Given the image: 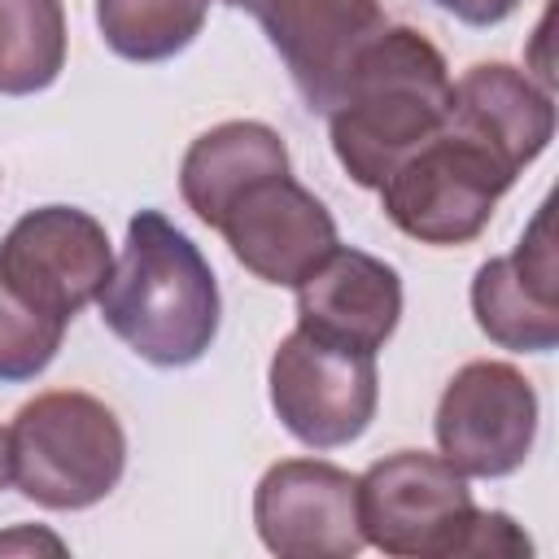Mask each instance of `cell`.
<instances>
[{
	"label": "cell",
	"instance_id": "cell-7",
	"mask_svg": "<svg viewBox=\"0 0 559 559\" xmlns=\"http://www.w3.org/2000/svg\"><path fill=\"white\" fill-rule=\"evenodd\" d=\"M432 432L454 472L480 480L511 476L537 441V389L511 362H463L441 389Z\"/></svg>",
	"mask_w": 559,
	"mask_h": 559
},
{
	"label": "cell",
	"instance_id": "cell-12",
	"mask_svg": "<svg viewBox=\"0 0 559 559\" xmlns=\"http://www.w3.org/2000/svg\"><path fill=\"white\" fill-rule=\"evenodd\" d=\"M476 328L515 354H550L559 345V262L550 240V201L537 205L520 245L476 266Z\"/></svg>",
	"mask_w": 559,
	"mask_h": 559
},
{
	"label": "cell",
	"instance_id": "cell-20",
	"mask_svg": "<svg viewBox=\"0 0 559 559\" xmlns=\"http://www.w3.org/2000/svg\"><path fill=\"white\" fill-rule=\"evenodd\" d=\"M441 13L459 17L463 26H498L515 13L520 0H432Z\"/></svg>",
	"mask_w": 559,
	"mask_h": 559
},
{
	"label": "cell",
	"instance_id": "cell-19",
	"mask_svg": "<svg viewBox=\"0 0 559 559\" xmlns=\"http://www.w3.org/2000/svg\"><path fill=\"white\" fill-rule=\"evenodd\" d=\"M467 555H533V542L507 511H476L463 559Z\"/></svg>",
	"mask_w": 559,
	"mask_h": 559
},
{
	"label": "cell",
	"instance_id": "cell-17",
	"mask_svg": "<svg viewBox=\"0 0 559 559\" xmlns=\"http://www.w3.org/2000/svg\"><path fill=\"white\" fill-rule=\"evenodd\" d=\"M4 61L0 96H35L66 70V9L61 0H0Z\"/></svg>",
	"mask_w": 559,
	"mask_h": 559
},
{
	"label": "cell",
	"instance_id": "cell-3",
	"mask_svg": "<svg viewBox=\"0 0 559 559\" xmlns=\"http://www.w3.org/2000/svg\"><path fill=\"white\" fill-rule=\"evenodd\" d=\"M122 472L127 432L92 393H39L9 424V480L44 511L96 507L118 489Z\"/></svg>",
	"mask_w": 559,
	"mask_h": 559
},
{
	"label": "cell",
	"instance_id": "cell-11",
	"mask_svg": "<svg viewBox=\"0 0 559 559\" xmlns=\"http://www.w3.org/2000/svg\"><path fill=\"white\" fill-rule=\"evenodd\" d=\"M214 231L227 240L231 258L258 275L262 284L297 288L319 258L341 245L336 218L328 205L293 179V170H275L253 179L214 223Z\"/></svg>",
	"mask_w": 559,
	"mask_h": 559
},
{
	"label": "cell",
	"instance_id": "cell-16",
	"mask_svg": "<svg viewBox=\"0 0 559 559\" xmlns=\"http://www.w3.org/2000/svg\"><path fill=\"white\" fill-rule=\"evenodd\" d=\"M210 0H96V26L122 61H170L205 26Z\"/></svg>",
	"mask_w": 559,
	"mask_h": 559
},
{
	"label": "cell",
	"instance_id": "cell-14",
	"mask_svg": "<svg viewBox=\"0 0 559 559\" xmlns=\"http://www.w3.org/2000/svg\"><path fill=\"white\" fill-rule=\"evenodd\" d=\"M445 127L489 148L511 175L533 166L555 135V100L507 61H480L450 87Z\"/></svg>",
	"mask_w": 559,
	"mask_h": 559
},
{
	"label": "cell",
	"instance_id": "cell-13",
	"mask_svg": "<svg viewBox=\"0 0 559 559\" xmlns=\"http://www.w3.org/2000/svg\"><path fill=\"white\" fill-rule=\"evenodd\" d=\"M402 319V275L349 245H332L319 266L297 284V328L349 345V349H384Z\"/></svg>",
	"mask_w": 559,
	"mask_h": 559
},
{
	"label": "cell",
	"instance_id": "cell-2",
	"mask_svg": "<svg viewBox=\"0 0 559 559\" xmlns=\"http://www.w3.org/2000/svg\"><path fill=\"white\" fill-rule=\"evenodd\" d=\"M450 70L437 44L415 26H384L349 66L328 109V135L341 170L358 188H380L397 162L428 144L450 114Z\"/></svg>",
	"mask_w": 559,
	"mask_h": 559
},
{
	"label": "cell",
	"instance_id": "cell-15",
	"mask_svg": "<svg viewBox=\"0 0 559 559\" xmlns=\"http://www.w3.org/2000/svg\"><path fill=\"white\" fill-rule=\"evenodd\" d=\"M275 170H288V148L280 131L253 118H231L188 144L179 162V197L205 227H214L253 179Z\"/></svg>",
	"mask_w": 559,
	"mask_h": 559
},
{
	"label": "cell",
	"instance_id": "cell-18",
	"mask_svg": "<svg viewBox=\"0 0 559 559\" xmlns=\"http://www.w3.org/2000/svg\"><path fill=\"white\" fill-rule=\"evenodd\" d=\"M61 319L35 310L31 301H22L4 280H0V380L4 384H22L35 380L61 349L66 341Z\"/></svg>",
	"mask_w": 559,
	"mask_h": 559
},
{
	"label": "cell",
	"instance_id": "cell-8",
	"mask_svg": "<svg viewBox=\"0 0 559 559\" xmlns=\"http://www.w3.org/2000/svg\"><path fill=\"white\" fill-rule=\"evenodd\" d=\"M114 271V249L100 227L79 205L26 210L0 240V280L35 310L70 323L87 301L100 297Z\"/></svg>",
	"mask_w": 559,
	"mask_h": 559
},
{
	"label": "cell",
	"instance_id": "cell-1",
	"mask_svg": "<svg viewBox=\"0 0 559 559\" xmlns=\"http://www.w3.org/2000/svg\"><path fill=\"white\" fill-rule=\"evenodd\" d=\"M96 306L105 328L153 367H192L205 358L223 319L218 280L205 253L162 210L131 214L122 258Z\"/></svg>",
	"mask_w": 559,
	"mask_h": 559
},
{
	"label": "cell",
	"instance_id": "cell-6",
	"mask_svg": "<svg viewBox=\"0 0 559 559\" xmlns=\"http://www.w3.org/2000/svg\"><path fill=\"white\" fill-rule=\"evenodd\" d=\"M275 419L310 450H336L358 441L380 402L376 354L323 341L306 328H293L266 367Z\"/></svg>",
	"mask_w": 559,
	"mask_h": 559
},
{
	"label": "cell",
	"instance_id": "cell-9",
	"mask_svg": "<svg viewBox=\"0 0 559 559\" xmlns=\"http://www.w3.org/2000/svg\"><path fill=\"white\" fill-rule=\"evenodd\" d=\"M249 13L280 52L310 114H328L358 52L389 26L380 0H223Z\"/></svg>",
	"mask_w": 559,
	"mask_h": 559
},
{
	"label": "cell",
	"instance_id": "cell-22",
	"mask_svg": "<svg viewBox=\"0 0 559 559\" xmlns=\"http://www.w3.org/2000/svg\"><path fill=\"white\" fill-rule=\"evenodd\" d=\"M9 485V428H0V489Z\"/></svg>",
	"mask_w": 559,
	"mask_h": 559
},
{
	"label": "cell",
	"instance_id": "cell-4",
	"mask_svg": "<svg viewBox=\"0 0 559 559\" xmlns=\"http://www.w3.org/2000/svg\"><path fill=\"white\" fill-rule=\"evenodd\" d=\"M515 179L520 175H511L489 148L441 122V131L397 162L376 192L380 210L402 236L450 249L472 245L489 227L493 205Z\"/></svg>",
	"mask_w": 559,
	"mask_h": 559
},
{
	"label": "cell",
	"instance_id": "cell-5",
	"mask_svg": "<svg viewBox=\"0 0 559 559\" xmlns=\"http://www.w3.org/2000/svg\"><path fill=\"white\" fill-rule=\"evenodd\" d=\"M476 502L441 454L393 450L358 476L362 542L397 559H463Z\"/></svg>",
	"mask_w": 559,
	"mask_h": 559
},
{
	"label": "cell",
	"instance_id": "cell-23",
	"mask_svg": "<svg viewBox=\"0 0 559 559\" xmlns=\"http://www.w3.org/2000/svg\"><path fill=\"white\" fill-rule=\"evenodd\" d=\"M0 61H4V17H0Z\"/></svg>",
	"mask_w": 559,
	"mask_h": 559
},
{
	"label": "cell",
	"instance_id": "cell-21",
	"mask_svg": "<svg viewBox=\"0 0 559 559\" xmlns=\"http://www.w3.org/2000/svg\"><path fill=\"white\" fill-rule=\"evenodd\" d=\"M17 546H48V550H61V542H57V537H44V533H31V528L0 537V550H17Z\"/></svg>",
	"mask_w": 559,
	"mask_h": 559
},
{
	"label": "cell",
	"instance_id": "cell-10",
	"mask_svg": "<svg viewBox=\"0 0 559 559\" xmlns=\"http://www.w3.org/2000/svg\"><path fill=\"white\" fill-rule=\"evenodd\" d=\"M253 524L280 559H354L367 542L358 528V476L323 459H280L253 489Z\"/></svg>",
	"mask_w": 559,
	"mask_h": 559
}]
</instances>
